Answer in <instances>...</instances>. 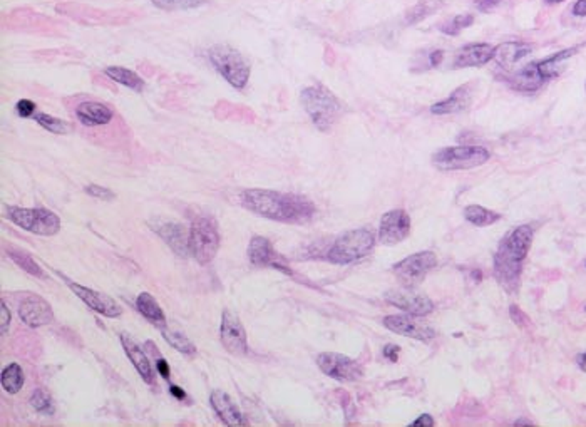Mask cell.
<instances>
[{
  "mask_svg": "<svg viewBox=\"0 0 586 427\" xmlns=\"http://www.w3.org/2000/svg\"><path fill=\"white\" fill-rule=\"evenodd\" d=\"M241 205L260 217L292 225L312 222L317 213L315 205L308 198L275 189H245L241 193Z\"/></svg>",
  "mask_w": 586,
  "mask_h": 427,
  "instance_id": "cell-1",
  "label": "cell"
},
{
  "mask_svg": "<svg viewBox=\"0 0 586 427\" xmlns=\"http://www.w3.org/2000/svg\"><path fill=\"white\" fill-rule=\"evenodd\" d=\"M534 238V230L529 225H521L507 233L499 241L494 255V277L504 292L515 295L519 288L523 263L526 260Z\"/></svg>",
  "mask_w": 586,
  "mask_h": 427,
  "instance_id": "cell-2",
  "label": "cell"
},
{
  "mask_svg": "<svg viewBox=\"0 0 586 427\" xmlns=\"http://www.w3.org/2000/svg\"><path fill=\"white\" fill-rule=\"evenodd\" d=\"M300 101L305 113L320 131H329L343 114V106L334 93L322 84H313L300 93Z\"/></svg>",
  "mask_w": 586,
  "mask_h": 427,
  "instance_id": "cell-3",
  "label": "cell"
},
{
  "mask_svg": "<svg viewBox=\"0 0 586 427\" xmlns=\"http://www.w3.org/2000/svg\"><path fill=\"white\" fill-rule=\"evenodd\" d=\"M376 247V236L367 228L342 233L327 252V260L335 265H350L369 257Z\"/></svg>",
  "mask_w": 586,
  "mask_h": 427,
  "instance_id": "cell-4",
  "label": "cell"
},
{
  "mask_svg": "<svg viewBox=\"0 0 586 427\" xmlns=\"http://www.w3.org/2000/svg\"><path fill=\"white\" fill-rule=\"evenodd\" d=\"M210 62L213 67L225 77L226 83H230L236 89H243L248 84L250 79V64L245 60L238 50H235L230 46H213L208 50Z\"/></svg>",
  "mask_w": 586,
  "mask_h": 427,
  "instance_id": "cell-5",
  "label": "cell"
},
{
  "mask_svg": "<svg viewBox=\"0 0 586 427\" xmlns=\"http://www.w3.org/2000/svg\"><path fill=\"white\" fill-rule=\"evenodd\" d=\"M491 153L482 146H449L432 154V165L441 171L472 170L488 163Z\"/></svg>",
  "mask_w": 586,
  "mask_h": 427,
  "instance_id": "cell-6",
  "label": "cell"
},
{
  "mask_svg": "<svg viewBox=\"0 0 586 427\" xmlns=\"http://www.w3.org/2000/svg\"><path fill=\"white\" fill-rule=\"evenodd\" d=\"M219 250V231L213 218L198 217L189 228V252L200 263H210Z\"/></svg>",
  "mask_w": 586,
  "mask_h": 427,
  "instance_id": "cell-7",
  "label": "cell"
},
{
  "mask_svg": "<svg viewBox=\"0 0 586 427\" xmlns=\"http://www.w3.org/2000/svg\"><path fill=\"white\" fill-rule=\"evenodd\" d=\"M8 218L17 226L36 235L50 236L60 230V219L55 213L44 208H19L11 206Z\"/></svg>",
  "mask_w": 586,
  "mask_h": 427,
  "instance_id": "cell-8",
  "label": "cell"
},
{
  "mask_svg": "<svg viewBox=\"0 0 586 427\" xmlns=\"http://www.w3.org/2000/svg\"><path fill=\"white\" fill-rule=\"evenodd\" d=\"M437 257L434 252H417L414 255H409L404 260H400L392 265V271L397 277V280L402 283V287L414 288L417 287L422 280L428 277V273L432 269H436Z\"/></svg>",
  "mask_w": 586,
  "mask_h": 427,
  "instance_id": "cell-9",
  "label": "cell"
},
{
  "mask_svg": "<svg viewBox=\"0 0 586 427\" xmlns=\"http://www.w3.org/2000/svg\"><path fill=\"white\" fill-rule=\"evenodd\" d=\"M320 370L339 382H355L364 377V369L357 360L337 352H322L317 357Z\"/></svg>",
  "mask_w": 586,
  "mask_h": 427,
  "instance_id": "cell-10",
  "label": "cell"
},
{
  "mask_svg": "<svg viewBox=\"0 0 586 427\" xmlns=\"http://www.w3.org/2000/svg\"><path fill=\"white\" fill-rule=\"evenodd\" d=\"M248 260L258 269H275L283 273L292 275L290 266L285 258L275 252L273 245L265 236H253L248 245Z\"/></svg>",
  "mask_w": 586,
  "mask_h": 427,
  "instance_id": "cell-11",
  "label": "cell"
},
{
  "mask_svg": "<svg viewBox=\"0 0 586 427\" xmlns=\"http://www.w3.org/2000/svg\"><path fill=\"white\" fill-rule=\"evenodd\" d=\"M219 337H222L223 347L231 355H245L248 352L247 332L240 317L231 310H225L222 315V327H219Z\"/></svg>",
  "mask_w": 586,
  "mask_h": 427,
  "instance_id": "cell-12",
  "label": "cell"
},
{
  "mask_svg": "<svg viewBox=\"0 0 586 427\" xmlns=\"http://www.w3.org/2000/svg\"><path fill=\"white\" fill-rule=\"evenodd\" d=\"M411 217L404 210H390L383 215L379 225V241L382 245H397L411 233Z\"/></svg>",
  "mask_w": 586,
  "mask_h": 427,
  "instance_id": "cell-13",
  "label": "cell"
},
{
  "mask_svg": "<svg viewBox=\"0 0 586 427\" xmlns=\"http://www.w3.org/2000/svg\"><path fill=\"white\" fill-rule=\"evenodd\" d=\"M383 327L394 334L404 335V337L419 340V342H429L436 337V330L425 323L417 322L412 315H389L383 318Z\"/></svg>",
  "mask_w": 586,
  "mask_h": 427,
  "instance_id": "cell-14",
  "label": "cell"
},
{
  "mask_svg": "<svg viewBox=\"0 0 586 427\" xmlns=\"http://www.w3.org/2000/svg\"><path fill=\"white\" fill-rule=\"evenodd\" d=\"M386 300L412 317H425L434 310V301L429 297L414 293L412 288L406 287L402 290H389L386 293Z\"/></svg>",
  "mask_w": 586,
  "mask_h": 427,
  "instance_id": "cell-15",
  "label": "cell"
},
{
  "mask_svg": "<svg viewBox=\"0 0 586 427\" xmlns=\"http://www.w3.org/2000/svg\"><path fill=\"white\" fill-rule=\"evenodd\" d=\"M59 275L64 278V282L67 283V287L71 288V290L74 292L76 295L79 297V299L83 300L89 309H93L94 312L104 315V317H109V318L119 317V315H121V307H119L118 304H116V301L113 299H111V297H107V295H104V293H101V292L90 290V288H88V287H83V285L72 282V280H69L67 277H64L62 273H59Z\"/></svg>",
  "mask_w": 586,
  "mask_h": 427,
  "instance_id": "cell-16",
  "label": "cell"
},
{
  "mask_svg": "<svg viewBox=\"0 0 586 427\" xmlns=\"http://www.w3.org/2000/svg\"><path fill=\"white\" fill-rule=\"evenodd\" d=\"M19 317L25 325L34 327V329L47 325V323L54 320L53 307L49 305V301H46L39 295H30L20 301Z\"/></svg>",
  "mask_w": 586,
  "mask_h": 427,
  "instance_id": "cell-17",
  "label": "cell"
},
{
  "mask_svg": "<svg viewBox=\"0 0 586 427\" xmlns=\"http://www.w3.org/2000/svg\"><path fill=\"white\" fill-rule=\"evenodd\" d=\"M149 225L181 258L191 255V252H189V233H186V228L183 225L175 222H161V219H158L156 223L149 222Z\"/></svg>",
  "mask_w": 586,
  "mask_h": 427,
  "instance_id": "cell-18",
  "label": "cell"
},
{
  "mask_svg": "<svg viewBox=\"0 0 586 427\" xmlns=\"http://www.w3.org/2000/svg\"><path fill=\"white\" fill-rule=\"evenodd\" d=\"M494 49L496 47L486 44V42H477V44H468L461 47L454 57V67H479L488 64L494 57Z\"/></svg>",
  "mask_w": 586,
  "mask_h": 427,
  "instance_id": "cell-19",
  "label": "cell"
},
{
  "mask_svg": "<svg viewBox=\"0 0 586 427\" xmlns=\"http://www.w3.org/2000/svg\"><path fill=\"white\" fill-rule=\"evenodd\" d=\"M211 407L214 409V412L218 414V417L225 422L226 426L231 427H240L247 426V421H245L243 414H241L240 407L236 402L226 392L223 391H213L210 395Z\"/></svg>",
  "mask_w": 586,
  "mask_h": 427,
  "instance_id": "cell-20",
  "label": "cell"
},
{
  "mask_svg": "<svg viewBox=\"0 0 586 427\" xmlns=\"http://www.w3.org/2000/svg\"><path fill=\"white\" fill-rule=\"evenodd\" d=\"M472 104V86L464 84L451 93V96L444 101H439L436 104L430 106V113L436 116H446V114H458L463 113L471 107Z\"/></svg>",
  "mask_w": 586,
  "mask_h": 427,
  "instance_id": "cell-21",
  "label": "cell"
},
{
  "mask_svg": "<svg viewBox=\"0 0 586 427\" xmlns=\"http://www.w3.org/2000/svg\"><path fill=\"white\" fill-rule=\"evenodd\" d=\"M533 53V46L526 42H503L494 49V60L504 71H511L519 60Z\"/></svg>",
  "mask_w": 586,
  "mask_h": 427,
  "instance_id": "cell-22",
  "label": "cell"
},
{
  "mask_svg": "<svg viewBox=\"0 0 586 427\" xmlns=\"http://www.w3.org/2000/svg\"><path fill=\"white\" fill-rule=\"evenodd\" d=\"M121 344H123L124 352H126L129 360L132 362V365H135L141 377H143L148 384H153L154 370L143 348L136 344L135 339L129 337L128 334H121Z\"/></svg>",
  "mask_w": 586,
  "mask_h": 427,
  "instance_id": "cell-23",
  "label": "cell"
},
{
  "mask_svg": "<svg viewBox=\"0 0 586 427\" xmlns=\"http://www.w3.org/2000/svg\"><path fill=\"white\" fill-rule=\"evenodd\" d=\"M76 116L84 126H102L113 119V109L109 106L101 104V102L88 101L77 106Z\"/></svg>",
  "mask_w": 586,
  "mask_h": 427,
  "instance_id": "cell-24",
  "label": "cell"
},
{
  "mask_svg": "<svg viewBox=\"0 0 586 427\" xmlns=\"http://www.w3.org/2000/svg\"><path fill=\"white\" fill-rule=\"evenodd\" d=\"M507 83H510L511 88H515L516 90L534 93V90L540 89L546 81L543 79L540 74L538 62H529L528 66L521 67L519 71H516L511 77H507Z\"/></svg>",
  "mask_w": 586,
  "mask_h": 427,
  "instance_id": "cell-25",
  "label": "cell"
},
{
  "mask_svg": "<svg viewBox=\"0 0 586 427\" xmlns=\"http://www.w3.org/2000/svg\"><path fill=\"white\" fill-rule=\"evenodd\" d=\"M576 53H578V47H570V49H564L561 53L551 55L548 59L538 60V69H540V74L543 79L550 81L553 79V77H557L559 72L563 71V64L570 57H573V54Z\"/></svg>",
  "mask_w": 586,
  "mask_h": 427,
  "instance_id": "cell-26",
  "label": "cell"
},
{
  "mask_svg": "<svg viewBox=\"0 0 586 427\" xmlns=\"http://www.w3.org/2000/svg\"><path fill=\"white\" fill-rule=\"evenodd\" d=\"M136 309L139 310V313L144 315L149 322H153L154 325L165 327V323H166L165 312H163V309L159 307V304L154 300V297L151 295V293L143 292L139 297H137Z\"/></svg>",
  "mask_w": 586,
  "mask_h": 427,
  "instance_id": "cell-27",
  "label": "cell"
},
{
  "mask_svg": "<svg viewBox=\"0 0 586 427\" xmlns=\"http://www.w3.org/2000/svg\"><path fill=\"white\" fill-rule=\"evenodd\" d=\"M464 218L468 219L469 223H472L474 226H491L494 223L501 219V215L496 213V211H491L488 208H482L479 205H469L464 208Z\"/></svg>",
  "mask_w": 586,
  "mask_h": 427,
  "instance_id": "cell-28",
  "label": "cell"
},
{
  "mask_svg": "<svg viewBox=\"0 0 586 427\" xmlns=\"http://www.w3.org/2000/svg\"><path fill=\"white\" fill-rule=\"evenodd\" d=\"M104 74L114 81V83L126 86V88L141 93L144 89V81L136 74L135 71H129L124 67H107L104 69Z\"/></svg>",
  "mask_w": 586,
  "mask_h": 427,
  "instance_id": "cell-29",
  "label": "cell"
},
{
  "mask_svg": "<svg viewBox=\"0 0 586 427\" xmlns=\"http://www.w3.org/2000/svg\"><path fill=\"white\" fill-rule=\"evenodd\" d=\"M444 6L442 0H424V2H419L416 4L412 8H409L407 14H406V24L407 25H414V24H419L422 22L424 19H428L429 15L436 14Z\"/></svg>",
  "mask_w": 586,
  "mask_h": 427,
  "instance_id": "cell-30",
  "label": "cell"
},
{
  "mask_svg": "<svg viewBox=\"0 0 586 427\" xmlns=\"http://www.w3.org/2000/svg\"><path fill=\"white\" fill-rule=\"evenodd\" d=\"M7 253H8V257H11V260L14 262L17 266H20L24 271H27V273L34 275V277H37V278H46L44 270L37 265L36 260H34L27 252H24V250H20V248L11 247V248H7Z\"/></svg>",
  "mask_w": 586,
  "mask_h": 427,
  "instance_id": "cell-31",
  "label": "cell"
},
{
  "mask_svg": "<svg viewBox=\"0 0 586 427\" xmlns=\"http://www.w3.org/2000/svg\"><path fill=\"white\" fill-rule=\"evenodd\" d=\"M161 334L163 337L168 344L171 345V347L176 348V351L184 353V355H195L196 353V345L189 340L186 335L181 334L178 330H173V329H166V327H161Z\"/></svg>",
  "mask_w": 586,
  "mask_h": 427,
  "instance_id": "cell-32",
  "label": "cell"
},
{
  "mask_svg": "<svg viewBox=\"0 0 586 427\" xmlns=\"http://www.w3.org/2000/svg\"><path fill=\"white\" fill-rule=\"evenodd\" d=\"M24 372L19 364H11L2 370V387L8 394H17L24 386Z\"/></svg>",
  "mask_w": 586,
  "mask_h": 427,
  "instance_id": "cell-33",
  "label": "cell"
},
{
  "mask_svg": "<svg viewBox=\"0 0 586 427\" xmlns=\"http://www.w3.org/2000/svg\"><path fill=\"white\" fill-rule=\"evenodd\" d=\"M30 405H32L34 411H37L39 414H44V416H53L55 412L54 400L49 395V392L44 389L34 391V394L30 395Z\"/></svg>",
  "mask_w": 586,
  "mask_h": 427,
  "instance_id": "cell-34",
  "label": "cell"
},
{
  "mask_svg": "<svg viewBox=\"0 0 586 427\" xmlns=\"http://www.w3.org/2000/svg\"><path fill=\"white\" fill-rule=\"evenodd\" d=\"M154 7L163 11H188L208 4L210 0H151Z\"/></svg>",
  "mask_w": 586,
  "mask_h": 427,
  "instance_id": "cell-35",
  "label": "cell"
},
{
  "mask_svg": "<svg viewBox=\"0 0 586 427\" xmlns=\"http://www.w3.org/2000/svg\"><path fill=\"white\" fill-rule=\"evenodd\" d=\"M34 119H36L42 128L47 129V131L53 133V135H66V133H69L67 124L64 123L62 119L54 118V116H50V114L37 113L36 116H34Z\"/></svg>",
  "mask_w": 586,
  "mask_h": 427,
  "instance_id": "cell-36",
  "label": "cell"
},
{
  "mask_svg": "<svg viewBox=\"0 0 586 427\" xmlns=\"http://www.w3.org/2000/svg\"><path fill=\"white\" fill-rule=\"evenodd\" d=\"M474 24V15L471 14H461V15H456L452 17L451 20H447L446 24L442 25V32L447 34V36H456V34H459L461 30L469 27V25Z\"/></svg>",
  "mask_w": 586,
  "mask_h": 427,
  "instance_id": "cell-37",
  "label": "cell"
},
{
  "mask_svg": "<svg viewBox=\"0 0 586 427\" xmlns=\"http://www.w3.org/2000/svg\"><path fill=\"white\" fill-rule=\"evenodd\" d=\"M86 193L102 201H113L116 198V195L109 188L99 187V184H89V187H86Z\"/></svg>",
  "mask_w": 586,
  "mask_h": 427,
  "instance_id": "cell-38",
  "label": "cell"
},
{
  "mask_svg": "<svg viewBox=\"0 0 586 427\" xmlns=\"http://www.w3.org/2000/svg\"><path fill=\"white\" fill-rule=\"evenodd\" d=\"M510 317H511V320L516 323V325L521 327V329H526V327H529V323H531L528 315L524 313L523 310L518 307V305H511V307H510Z\"/></svg>",
  "mask_w": 586,
  "mask_h": 427,
  "instance_id": "cell-39",
  "label": "cell"
},
{
  "mask_svg": "<svg viewBox=\"0 0 586 427\" xmlns=\"http://www.w3.org/2000/svg\"><path fill=\"white\" fill-rule=\"evenodd\" d=\"M15 109L20 118H30V116H36L37 107L32 101H29V99H20V101L17 102Z\"/></svg>",
  "mask_w": 586,
  "mask_h": 427,
  "instance_id": "cell-40",
  "label": "cell"
},
{
  "mask_svg": "<svg viewBox=\"0 0 586 427\" xmlns=\"http://www.w3.org/2000/svg\"><path fill=\"white\" fill-rule=\"evenodd\" d=\"M474 4H476L477 11L491 12V11H494L496 7H499L501 0H474Z\"/></svg>",
  "mask_w": 586,
  "mask_h": 427,
  "instance_id": "cell-41",
  "label": "cell"
},
{
  "mask_svg": "<svg viewBox=\"0 0 586 427\" xmlns=\"http://www.w3.org/2000/svg\"><path fill=\"white\" fill-rule=\"evenodd\" d=\"M8 325H11V310L6 305V301H2V315H0V332L6 334Z\"/></svg>",
  "mask_w": 586,
  "mask_h": 427,
  "instance_id": "cell-42",
  "label": "cell"
},
{
  "mask_svg": "<svg viewBox=\"0 0 586 427\" xmlns=\"http://www.w3.org/2000/svg\"><path fill=\"white\" fill-rule=\"evenodd\" d=\"M399 353H400V347L395 344H389L383 347V357L386 359H389L390 362H397L399 360Z\"/></svg>",
  "mask_w": 586,
  "mask_h": 427,
  "instance_id": "cell-43",
  "label": "cell"
},
{
  "mask_svg": "<svg viewBox=\"0 0 586 427\" xmlns=\"http://www.w3.org/2000/svg\"><path fill=\"white\" fill-rule=\"evenodd\" d=\"M434 424H436V422H434L430 414H422L416 421L411 422L412 427H434Z\"/></svg>",
  "mask_w": 586,
  "mask_h": 427,
  "instance_id": "cell-44",
  "label": "cell"
},
{
  "mask_svg": "<svg viewBox=\"0 0 586 427\" xmlns=\"http://www.w3.org/2000/svg\"><path fill=\"white\" fill-rule=\"evenodd\" d=\"M156 369H158V374L161 375V377L170 379V365H168V362L163 359L161 355L156 357Z\"/></svg>",
  "mask_w": 586,
  "mask_h": 427,
  "instance_id": "cell-45",
  "label": "cell"
},
{
  "mask_svg": "<svg viewBox=\"0 0 586 427\" xmlns=\"http://www.w3.org/2000/svg\"><path fill=\"white\" fill-rule=\"evenodd\" d=\"M442 59H444L442 50H434V53L429 55V67H437Z\"/></svg>",
  "mask_w": 586,
  "mask_h": 427,
  "instance_id": "cell-46",
  "label": "cell"
},
{
  "mask_svg": "<svg viewBox=\"0 0 586 427\" xmlns=\"http://www.w3.org/2000/svg\"><path fill=\"white\" fill-rule=\"evenodd\" d=\"M573 14L576 17H585L586 15V0H578V2L573 6Z\"/></svg>",
  "mask_w": 586,
  "mask_h": 427,
  "instance_id": "cell-47",
  "label": "cell"
},
{
  "mask_svg": "<svg viewBox=\"0 0 586 427\" xmlns=\"http://www.w3.org/2000/svg\"><path fill=\"white\" fill-rule=\"evenodd\" d=\"M170 392H171V395H175V398L178 399V400H184V399H186V392H184L178 386H171L170 387Z\"/></svg>",
  "mask_w": 586,
  "mask_h": 427,
  "instance_id": "cell-48",
  "label": "cell"
},
{
  "mask_svg": "<svg viewBox=\"0 0 586 427\" xmlns=\"http://www.w3.org/2000/svg\"><path fill=\"white\" fill-rule=\"evenodd\" d=\"M576 362H578L580 369H581V370H583V372H586V352H583V353H580V355H578V359H576Z\"/></svg>",
  "mask_w": 586,
  "mask_h": 427,
  "instance_id": "cell-49",
  "label": "cell"
},
{
  "mask_svg": "<svg viewBox=\"0 0 586 427\" xmlns=\"http://www.w3.org/2000/svg\"><path fill=\"white\" fill-rule=\"evenodd\" d=\"M515 426H534V422L528 421V419H518L515 422Z\"/></svg>",
  "mask_w": 586,
  "mask_h": 427,
  "instance_id": "cell-50",
  "label": "cell"
},
{
  "mask_svg": "<svg viewBox=\"0 0 586 427\" xmlns=\"http://www.w3.org/2000/svg\"><path fill=\"white\" fill-rule=\"evenodd\" d=\"M545 2H548V4H559V2H564V0H545Z\"/></svg>",
  "mask_w": 586,
  "mask_h": 427,
  "instance_id": "cell-51",
  "label": "cell"
}]
</instances>
